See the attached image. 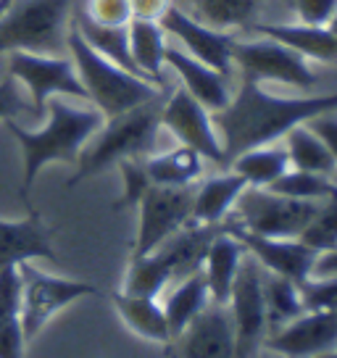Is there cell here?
<instances>
[{
    "label": "cell",
    "mask_w": 337,
    "mask_h": 358,
    "mask_svg": "<svg viewBox=\"0 0 337 358\" xmlns=\"http://www.w3.org/2000/svg\"><path fill=\"white\" fill-rule=\"evenodd\" d=\"M324 111H337V92L303 95V98H280L261 87V82L243 77L240 90L222 111L211 113L219 140L224 148V164L243 150L277 143L292 127L306 124Z\"/></svg>",
    "instance_id": "obj_1"
},
{
    "label": "cell",
    "mask_w": 337,
    "mask_h": 358,
    "mask_svg": "<svg viewBox=\"0 0 337 358\" xmlns=\"http://www.w3.org/2000/svg\"><path fill=\"white\" fill-rule=\"evenodd\" d=\"M48 122L43 129H24L16 119L6 122V129L16 137L22 145L24 156V179H22V201L29 208V190L34 179L50 161H64V164H77L82 148L92 140V134L103 127V113L98 108H77L69 106L61 98L48 101L45 106Z\"/></svg>",
    "instance_id": "obj_2"
},
{
    "label": "cell",
    "mask_w": 337,
    "mask_h": 358,
    "mask_svg": "<svg viewBox=\"0 0 337 358\" xmlns=\"http://www.w3.org/2000/svg\"><path fill=\"white\" fill-rule=\"evenodd\" d=\"M164 98L166 95L106 119L101 129L92 134L95 140L90 145L82 148V153L77 158V171L69 177L66 187H74L82 179L95 177L108 166H116L124 158L150 156L153 148H156L158 129H161Z\"/></svg>",
    "instance_id": "obj_3"
},
{
    "label": "cell",
    "mask_w": 337,
    "mask_h": 358,
    "mask_svg": "<svg viewBox=\"0 0 337 358\" xmlns=\"http://www.w3.org/2000/svg\"><path fill=\"white\" fill-rule=\"evenodd\" d=\"M66 53L71 56V64L77 69L79 82L87 92V101L95 103V108L103 113V119L119 116L135 106H143V103L166 95L164 90L150 85L148 79L116 66L108 58H103L98 50H92L90 45L85 43V37L77 32L74 24L69 27L66 34Z\"/></svg>",
    "instance_id": "obj_4"
},
{
    "label": "cell",
    "mask_w": 337,
    "mask_h": 358,
    "mask_svg": "<svg viewBox=\"0 0 337 358\" xmlns=\"http://www.w3.org/2000/svg\"><path fill=\"white\" fill-rule=\"evenodd\" d=\"M74 0H13L0 13V53L64 56Z\"/></svg>",
    "instance_id": "obj_5"
},
{
    "label": "cell",
    "mask_w": 337,
    "mask_h": 358,
    "mask_svg": "<svg viewBox=\"0 0 337 358\" xmlns=\"http://www.w3.org/2000/svg\"><path fill=\"white\" fill-rule=\"evenodd\" d=\"M319 203L295 201L266 187H245L235 203L232 224L261 237H301Z\"/></svg>",
    "instance_id": "obj_6"
},
{
    "label": "cell",
    "mask_w": 337,
    "mask_h": 358,
    "mask_svg": "<svg viewBox=\"0 0 337 358\" xmlns=\"http://www.w3.org/2000/svg\"><path fill=\"white\" fill-rule=\"evenodd\" d=\"M19 277H22V329L27 343H32L58 311H64L79 298L98 295V287L90 282L53 277L34 268L32 261L19 264Z\"/></svg>",
    "instance_id": "obj_7"
},
{
    "label": "cell",
    "mask_w": 337,
    "mask_h": 358,
    "mask_svg": "<svg viewBox=\"0 0 337 358\" xmlns=\"http://www.w3.org/2000/svg\"><path fill=\"white\" fill-rule=\"evenodd\" d=\"M227 308L235 329V358H259L269 324L264 306V274L250 253L240 264Z\"/></svg>",
    "instance_id": "obj_8"
},
{
    "label": "cell",
    "mask_w": 337,
    "mask_h": 358,
    "mask_svg": "<svg viewBox=\"0 0 337 358\" xmlns=\"http://www.w3.org/2000/svg\"><path fill=\"white\" fill-rule=\"evenodd\" d=\"M8 74L16 82H24L29 90L32 119L45 116V106L53 95H71L77 101H87V92L79 82L77 69L66 56H43V53L13 50L8 56Z\"/></svg>",
    "instance_id": "obj_9"
},
{
    "label": "cell",
    "mask_w": 337,
    "mask_h": 358,
    "mask_svg": "<svg viewBox=\"0 0 337 358\" xmlns=\"http://www.w3.org/2000/svg\"><path fill=\"white\" fill-rule=\"evenodd\" d=\"M192 195L195 187H164L150 185L140 198V224H137L132 258L148 256L158 245H164L168 237L177 235L192 216Z\"/></svg>",
    "instance_id": "obj_10"
},
{
    "label": "cell",
    "mask_w": 337,
    "mask_h": 358,
    "mask_svg": "<svg viewBox=\"0 0 337 358\" xmlns=\"http://www.w3.org/2000/svg\"><path fill=\"white\" fill-rule=\"evenodd\" d=\"M232 64L243 69V77H250L256 82H282L298 90H311L316 85V74L311 71L308 61L292 48L269 40H235L232 45Z\"/></svg>",
    "instance_id": "obj_11"
},
{
    "label": "cell",
    "mask_w": 337,
    "mask_h": 358,
    "mask_svg": "<svg viewBox=\"0 0 337 358\" xmlns=\"http://www.w3.org/2000/svg\"><path fill=\"white\" fill-rule=\"evenodd\" d=\"M161 127H166L168 132L180 140V145H187L195 153H201L203 161H214L219 166H227L224 148L216 134L211 111L203 108L185 87H177L171 95L164 98Z\"/></svg>",
    "instance_id": "obj_12"
},
{
    "label": "cell",
    "mask_w": 337,
    "mask_h": 358,
    "mask_svg": "<svg viewBox=\"0 0 337 358\" xmlns=\"http://www.w3.org/2000/svg\"><path fill=\"white\" fill-rule=\"evenodd\" d=\"M224 229L232 232L243 243L245 253L256 258L259 266L266 268L269 274L285 277V280L295 282V285H303V282L311 280L319 253L311 250L308 245H303L298 237H261L232 222H224Z\"/></svg>",
    "instance_id": "obj_13"
},
{
    "label": "cell",
    "mask_w": 337,
    "mask_h": 358,
    "mask_svg": "<svg viewBox=\"0 0 337 358\" xmlns=\"http://www.w3.org/2000/svg\"><path fill=\"white\" fill-rule=\"evenodd\" d=\"M264 345L274 356L316 358L337 348V308H308L285 327L274 329Z\"/></svg>",
    "instance_id": "obj_14"
},
{
    "label": "cell",
    "mask_w": 337,
    "mask_h": 358,
    "mask_svg": "<svg viewBox=\"0 0 337 358\" xmlns=\"http://www.w3.org/2000/svg\"><path fill=\"white\" fill-rule=\"evenodd\" d=\"M171 358H235V329L229 308L208 303L190 324L171 343H166Z\"/></svg>",
    "instance_id": "obj_15"
},
{
    "label": "cell",
    "mask_w": 337,
    "mask_h": 358,
    "mask_svg": "<svg viewBox=\"0 0 337 358\" xmlns=\"http://www.w3.org/2000/svg\"><path fill=\"white\" fill-rule=\"evenodd\" d=\"M161 27L168 37L180 40L187 48V56L198 58L206 66L216 69L219 74L229 77V71H232V45H235L237 37L198 22L195 16H190L177 3L161 16Z\"/></svg>",
    "instance_id": "obj_16"
},
{
    "label": "cell",
    "mask_w": 337,
    "mask_h": 358,
    "mask_svg": "<svg viewBox=\"0 0 337 358\" xmlns=\"http://www.w3.org/2000/svg\"><path fill=\"white\" fill-rule=\"evenodd\" d=\"M34 258L43 261H58V253L53 248V232L43 222L40 211L32 206L27 208V216L22 222H3L0 219V268L19 266Z\"/></svg>",
    "instance_id": "obj_17"
},
{
    "label": "cell",
    "mask_w": 337,
    "mask_h": 358,
    "mask_svg": "<svg viewBox=\"0 0 337 358\" xmlns=\"http://www.w3.org/2000/svg\"><path fill=\"white\" fill-rule=\"evenodd\" d=\"M164 61H166L168 69H174V74L180 77V87H185L190 92L195 101L201 103L203 108H208L211 113L222 111L227 103L232 101V92H229V85H227L224 74H219L216 69L206 66L198 58L182 53L177 48H166L164 53Z\"/></svg>",
    "instance_id": "obj_18"
},
{
    "label": "cell",
    "mask_w": 337,
    "mask_h": 358,
    "mask_svg": "<svg viewBox=\"0 0 337 358\" xmlns=\"http://www.w3.org/2000/svg\"><path fill=\"white\" fill-rule=\"evenodd\" d=\"M243 258H245V248H243V243L232 232L222 229L211 240V245L206 250V258H203V266H201L211 303H219V306L229 303L232 285H235V277L237 271H240Z\"/></svg>",
    "instance_id": "obj_19"
},
{
    "label": "cell",
    "mask_w": 337,
    "mask_h": 358,
    "mask_svg": "<svg viewBox=\"0 0 337 358\" xmlns=\"http://www.w3.org/2000/svg\"><path fill=\"white\" fill-rule=\"evenodd\" d=\"M256 37H269L277 43L292 48L306 61L319 64H337V34L327 27H311V24H250Z\"/></svg>",
    "instance_id": "obj_20"
},
{
    "label": "cell",
    "mask_w": 337,
    "mask_h": 358,
    "mask_svg": "<svg viewBox=\"0 0 337 358\" xmlns=\"http://www.w3.org/2000/svg\"><path fill=\"white\" fill-rule=\"evenodd\" d=\"M127 37H129V53H132V61L135 66L140 69V74L156 85L158 90L166 92V85H164V69H166V61H164V53H166V37L161 22H148V19H129L127 24Z\"/></svg>",
    "instance_id": "obj_21"
},
{
    "label": "cell",
    "mask_w": 337,
    "mask_h": 358,
    "mask_svg": "<svg viewBox=\"0 0 337 358\" xmlns=\"http://www.w3.org/2000/svg\"><path fill=\"white\" fill-rule=\"evenodd\" d=\"M22 277L19 266L0 268V358H24Z\"/></svg>",
    "instance_id": "obj_22"
},
{
    "label": "cell",
    "mask_w": 337,
    "mask_h": 358,
    "mask_svg": "<svg viewBox=\"0 0 337 358\" xmlns=\"http://www.w3.org/2000/svg\"><path fill=\"white\" fill-rule=\"evenodd\" d=\"M245 179L229 171V174H216L206 179L192 195V216L190 222L198 224H222L227 222L229 211L235 208L240 192L245 190Z\"/></svg>",
    "instance_id": "obj_23"
},
{
    "label": "cell",
    "mask_w": 337,
    "mask_h": 358,
    "mask_svg": "<svg viewBox=\"0 0 337 358\" xmlns=\"http://www.w3.org/2000/svg\"><path fill=\"white\" fill-rule=\"evenodd\" d=\"M116 313L122 316V322L137 337L150 340V343H161L166 345L171 335H168L166 313L158 298H143V295H129V292H113L111 295Z\"/></svg>",
    "instance_id": "obj_24"
},
{
    "label": "cell",
    "mask_w": 337,
    "mask_h": 358,
    "mask_svg": "<svg viewBox=\"0 0 337 358\" xmlns=\"http://www.w3.org/2000/svg\"><path fill=\"white\" fill-rule=\"evenodd\" d=\"M168 282H174V261L171 253L161 245L148 256L129 258V268L124 277L122 292L143 295V298H158Z\"/></svg>",
    "instance_id": "obj_25"
},
{
    "label": "cell",
    "mask_w": 337,
    "mask_h": 358,
    "mask_svg": "<svg viewBox=\"0 0 337 358\" xmlns=\"http://www.w3.org/2000/svg\"><path fill=\"white\" fill-rule=\"evenodd\" d=\"M71 24L77 27V32L85 37V43L90 45L92 50H98L103 58H108L116 66H122L127 71L137 74V77H143L140 69L135 66V61H132V53H129L127 27H103V24H95L82 11H77V8L71 13Z\"/></svg>",
    "instance_id": "obj_26"
},
{
    "label": "cell",
    "mask_w": 337,
    "mask_h": 358,
    "mask_svg": "<svg viewBox=\"0 0 337 358\" xmlns=\"http://www.w3.org/2000/svg\"><path fill=\"white\" fill-rule=\"evenodd\" d=\"M148 177L164 187H190L203 174V156L192 148L180 145L158 156H145Z\"/></svg>",
    "instance_id": "obj_27"
},
{
    "label": "cell",
    "mask_w": 337,
    "mask_h": 358,
    "mask_svg": "<svg viewBox=\"0 0 337 358\" xmlns=\"http://www.w3.org/2000/svg\"><path fill=\"white\" fill-rule=\"evenodd\" d=\"M208 303H211V298H208V287H206L201 268L187 274L185 280H180V285L171 290V295L164 303V313H166V324L171 340L180 335L182 329L190 324Z\"/></svg>",
    "instance_id": "obj_28"
},
{
    "label": "cell",
    "mask_w": 337,
    "mask_h": 358,
    "mask_svg": "<svg viewBox=\"0 0 337 358\" xmlns=\"http://www.w3.org/2000/svg\"><path fill=\"white\" fill-rule=\"evenodd\" d=\"M174 3L198 22L222 32L256 24L253 19L259 11V0H174Z\"/></svg>",
    "instance_id": "obj_29"
},
{
    "label": "cell",
    "mask_w": 337,
    "mask_h": 358,
    "mask_svg": "<svg viewBox=\"0 0 337 358\" xmlns=\"http://www.w3.org/2000/svg\"><path fill=\"white\" fill-rule=\"evenodd\" d=\"M229 166L235 174L245 179L248 187H266L277 177H282L290 169V158L285 145L269 143V145H259L243 150L240 156H235L229 161Z\"/></svg>",
    "instance_id": "obj_30"
},
{
    "label": "cell",
    "mask_w": 337,
    "mask_h": 358,
    "mask_svg": "<svg viewBox=\"0 0 337 358\" xmlns=\"http://www.w3.org/2000/svg\"><path fill=\"white\" fill-rule=\"evenodd\" d=\"M285 150L290 158V169H301V171H311L322 177L335 174L337 161L308 124H298L285 134Z\"/></svg>",
    "instance_id": "obj_31"
},
{
    "label": "cell",
    "mask_w": 337,
    "mask_h": 358,
    "mask_svg": "<svg viewBox=\"0 0 337 358\" xmlns=\"http://www.w3.org/2000/svg\"><path fill=\"white\" fill-rule=\"evenodd\" d=\"M264 306H266V324L271 332L308 311L301 295V285L277 277V274L264 277Z\"/></svg>",
    "instance_id": "obj_32"
},
{
    "label": "cell",
    "mask_w": 337,
    "mask_h": 358,
    "mask_svg": "<svg viewBox=\"0 0 337 358\" xmlns=\"http://www.w3.org/2000/svg\"><path fill=\"white\" fill-rule=\"evenodd\" d=\"M266 190L295 198V201H327L329 195L337 192V185L329 177L322 174H311V171H301V169H287L282 177H277Z\"/></svg>",
    "instance_id": "obj_33"
},
{
    "label": "cell",
    "mask_w": 337,
    "mask_h": 358,
    "mask_svg": "<svg viewBox=\"0 0 337 358\" xmlns=\"http://www.w3.org/2000/svg\"><path fill=\"white\" fill-rule=\"evenodd\" d=\"M303 245H308L316 253H327V250H335L337 248V192L329 195L327 201H319L314 219L308 222L301 237H298Z\"/></svg>",
    "instance_id": "obj_34"
},
{
    "label": "cell",
    "mask_w": 337,
    "mask_h": 358,
    "mask_svg": "<svg viewBox=\"0 0 337 358\" xmlns=\"http://www.w3.org/2000/svg\"><path fill=\"white\" fill-rule=\"evenodd\" d=\"M119 171H122L124 179V192L122 198L113 203V211H124V208H135L140 198L145 195V190L153 185L150 177H148V169H145V158H124L116 164Z\"/></svg>",
    "instance_id": "obj_35"
},
{
    "label": "cell",
    "mask_w": 337,
    "mask_h": 358,
    "mask_svg": "<svg viewBox=\"0 0 337 358\" xmlns=\"http://www.w3.org/2000/svg\"><path fill=\"white\" fill-rule=\"evenodd\" d=\"M82 13L103 27H127L132 19L129 0H85Z\"/></svg>",
    "instance_id": "obj_36"
},
{
    "label": "cell",
    "mask_w": 337,
    "mask_h": 358,
    "mask_svg": "<svg viewBox=\"0 0 337 358\" xmlns=\"http://www.w3.org/2000/svg\"><path fill=\"white\" fill-rule=\"evenodd\" d=\"M306 308H337V274L335 277H311L301 285Z\"/></svg>",
    "instance_id": "obj_37"
},
{
    "label": "cell",
    "mask_w": 337,
    "mask_h": 358,
    "mask_svg": "<svg viewBox=\"0 0 337 358\" xmlns=\"http://www.w3.org/2000/svg\"><path fill=\"white\" fill-rule=\"evenodd\" d=\"M292 11L301 24L327 27L337 11V0H292Z\"/></svg>",
    "instance_id": "obj_38"
},
{
    "label": "cell",
    "mask_w": 337,
    "mask_h": 358,
    "mask_svg": "<svg viewBox=\"0 0 337 358\" xmlns=\"http://www.w3.org/2000/svg\"><path fill=\"white\" fill-rule=\"evenodd\" d=\"M22 113H29V106L24 101L22 90H19V82L8 74V77L0 79V122H8V119H16Z\"/></svg>",
    "instance_id": "obj_39"
},
{
    "label": "cell",
    "mask_w": 337,
    "mask_h": 358,
    "mask_svg": "<svg viewBox=\"0 0 337 358\" xmlns=\"http://www.w3.org/2000/svg\"><path fill=\"white\" fill-rule=\"evenodd\" d=\"M306 124L314 129V134L324 143L327 150H329L332 158L337 161V113L324 111V113H319V116H314V119H308Z\"/></svg>",
    "instance_id": "obj_40"
},
{
    "label": "cell",
    "mask_w": 337,
    "mask_h": 358,
    "mask_svg": "<svg viewBox=\"0 0 337 358\" xmlns=\"http://www.w3.org/2000/svg\"><path fill=\"white\" fill-rule=\"evenodd\" d=\"M174 6V0H129L132 19H148V22H161V16Z\"/></svg>",
    "instance_id": "obj_41"
},
{
    "label": "cell",
    "mask_w": 337,
    "mask_h": 358,
    "mask_svg": "<svg viewBox=\"0 0 337 358\" xmlns=\"http://www.w3.org/2000/svg\"><path fill=\"white\" fill-rule=\"evenodd\" d=\"M335 274H337V248L335 250H327V253H319L311 277H335Z\"/></svg>",
    "instance_id": "obj_42"
},
{
    "label": "cell",
    "mask_w": 337,
    "mask_h": 358,
    "mask_svg": "<svg viewBox=\"0 0 337 358\" xmlns=\"http://www.w3.org/2000/svg\"><path fill=\"white\" fill-rule=\"evenodd\" d=\"M327 29H329V32H335V34H337V11H335V16L329 19V24H327Z\"/></svg>",
    "instance_id": "obj_43"
},
{
    "label": "cell",
    "mask_w": 337,
    "mask_h": 358,
    "mask_svg": "<svg viewBox=\"0 0 337 358\" xmlns=\"http://www.w3.org/2000/svg\"><path fill=\"white\" fill-rule=\"evenodd\" d=\"M316 358H337V348L335 350H329V353H322V356H316Z\"/></svg>",
    "instance_id": "obj_44"
},
{
    "label": "cell",
    "mask_w": 337,
    "mask_h": 358,
    "mask_svg": "<svg viewBox=\"0 0 337 358\" xmlns=\"http://www.w3.org/2000/svg\"><path fill=\"white\" fill-rule=\"evenodd\" d=\"M11 3H13V0H0V13L6 11V8H8V6H11Z\"/></svg>",
    "instance_id": "obj_45"
},
{
    "label": "cell",
    "mask_w": 337,
    "mask_h": 358,
    "mask_svg": "<svg viewBox=\"0 0 337 358\" xmlns=\"http://www.w3.org/2000/svg\"><path fill=\"white\" fill-rule=\"evenodd\" d=\"M261 358H277V356H261Z\"/></svg>",
    "instance_id": "obj_46"
}]
</instances>
